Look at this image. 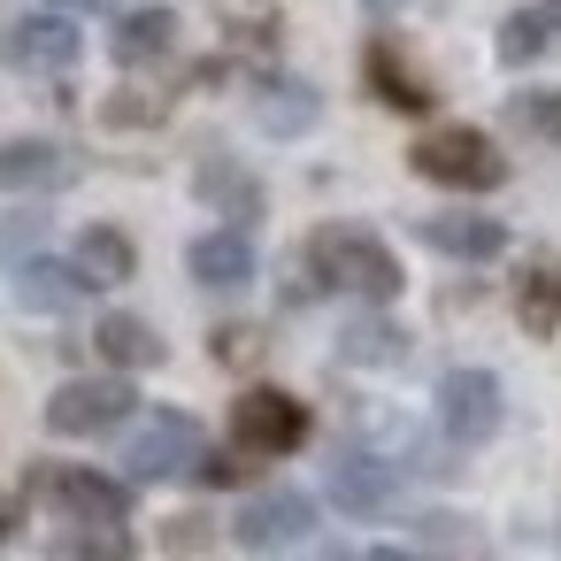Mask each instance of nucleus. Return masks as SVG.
Listing matches in <instances>:
<instances>
[{"label": "nucleus", "instance_id": "1", "mask_svg": "<svg viewBox=\"0 0 561 561\" xmlns=\"http://www.w3.org/2000/svg\"><path fill=\"white\" fill-rule=\"evenodd\" d=\"M300 270L316 277V293H354V300H400V254L385 247V239H369V231H354V224H323L316 239H308V254H300Z\"/></svg>", "mask_w": 561, "mask_h": 561}, {"label": "nucleus", "instance_id": "2", "mask_svg": "<svg viewBox=\"0 0 561 561\" xmlns=\"http://www.w3.org/2000/svg\"><path fill=\"white\" fill-rule=\"evenodd\" d=\"M408 162H415V178H431V185H446V193H492V185L507 178V154H500L477 124H438V131H423V139L408 147Z\"/></svg>", "mask_w": 561, "mask_h": 561}, {"label": "nucleus", "instance_id": "3", "mask_svg": "<svg viewBox=\"0 0 561 561\" xmlns=\"http://www.w3.org/2000/svg\"><path fill=\"white\" fill-rule=\"evenodd\" d=\"M231 446L247 461H277V454H300L308 446V408L277 385H247L231 400Z\"/></svg>", "mask_w": 561, "mask_h": 561}, {"label": "nucleus", "instance_id": "4", "mask_svg": "<svg viewBox=\"0 0 561 561\" xmlns=\"http://www.w3.org/2000/svg\"><path fill=\"white\" fill-rule=\"evenodd\" d=\"M32 492H39L55 515H70L78 530H124V515H131V492H124L116 477H101V469L32 461Z\"/></svg>", "mask_w": 561, "mask_h": 561}, {"label": "nucleus", "instance_id": "5", "mask_svg": "<svg viewBox=\"0 0 561 561\" xmlns=\"http://www.w3.org/2000/svg\"><path fill=\"white\" fill-rule=\"evenodd\" d=\"M139 408L131 377H70L55 400H47V431L62 438H101V431H124Z\"/></svg>", "mask_w": 561, "mask_h": 561}, {"label": "nucleus", "instance_id": "6", "mask_svg": "<svg viewBox=\"0 0 561 561\" xmlns=\"http://www.w3.org/2000/svg\"><path fill=\"white\" fill-rule=\"evenodd\" d=\"M193 461H201V423H193L185 408H154V415L131 431V446H124V477H131V484L185 477Z\"/></svg>", "mask_w": 561, "mask_h": 561}, {"label": "nucleus", "instance_id": "7", "mask_svg": "<svg viewBox=\"0 0 561 561\" xmlns=\"http://www.w3.org/2000/svg\"><path fill=\"white\" fill-rule=\"evenodd\" d=\"M85 55L78 24L70 16H16L9 32H0V62H9L16 78H70Z\"/></svg>", "mask_w": 561, "mask_h": 561}, {"label": "nucleus", "instance_id": "8", "mask_svg": "<svg viewBox=\"0 0 561 561\" xmlns=\"http://www.w3.org/2000/svg\"><path fill=\"white\" fill-rule=\"evenodd\" d=\"M438 431L454 446H484L500 431V377L492 369H446L438 377Z\"/></svg>", "mask_w": 561, "mask_h": 561}, {"label": "nucleus", "instance_id": "9", "mask_svg": "<svg viewBox=\"0 0 561 561\" xmlns=\"http://www.w3.org/2000/svg\"><path fill=\"white\" fill-rule=\"evenodd\" d=\"M308 530H316V500H308V492H293V484H270V492H254V500L239 507V523H231V538H239L247 553L300 546Z\"/></svg>", "mask_w": 561, "mask_h": 561}, {"label": "nucleus", "instance_id": "10", "mask_svg": "<svg viewBox=\"0 0 561 561\" xmlns=\"http://www.w3.org/2000/svg\"><path fill=\"white\" fill-rule=\"evenodd\" d=\"M323 484H331V507H346V515H392V500H400V469L362 446H339Z\"/></svg>", "mask_w": 561, "mask_h": 561}, {"label": "nucleus", "instance_id": "11", "mask_svg": "<svg viewBox=\"0 0 561 561\" xmlns=\"http://www.w3.org/2000/svg\"><path fill=\"white\" fill-rule=\"evenodd\" d=\"M247 108H254V124H262L270 139H300V131H316V116H323V93H316L308 78L262 70V78H254V93H247Z\"/></svg>", "mask_w": 561, "mask_h": 561}, {"label": "nucleus", "instance_id": "12", "mask_svg": "<svg viewBox=\"0 0 561 561\" xmlns=\"http://www.w3.org/2000/svg\"><path fill=\"white\" fill-rule=\"evenodd\" d=\"M78 178V154L62 139H0V193H55Z\"/></svg>", "mask_w": 561, "mask_h": 561}, {"label": "nucleus", "instance_id": "13", "mask_svg": "<svg viewBox=\"0 0 561 561\" xmlns=\"http://www.w3.org/2000/svg\"><path fill=\"white\" fill-rule=\"evenodd\" d=\"M70 270H78V285H85V293L131 285V270H139V247H131L116 224H85V231H78V247H70Z\"/></svg>", "mask_w": 561, "mask_h": 561}, {"label": "nucleus", "instance_id": "14", "mask_svg": "<svg viewBox=\"0 0 561 561\" xmlns=\"http://www.w3.org/2000/svg\"><path fill=\"white\" fill-rule=\"evenodd\" d=\"M185 270L208 293H239V285H254V239L247 231H201L185 247Z\"/></svg>", "mask_w": 561, "mask_h": 561}, {"label": "nucleus", "instance_id": "15", "mask_svg": "<svg viewBox=\"0 0 561 561\" xmlns=\"http://www.w3.org/2000/svg\"><path fill=\"white\" fill-rule=\"evenodd\" d=\"M108 55H116L124 70H154V62H170V55H178V9H131V16H116Z\"/></svg>", "mask_w": 561, "mask_h": 561}, {"label": "nucleus", "instance_id": "16", "mask_svg": "<svg viewBox=\"0 0 561 561\" xmlns=\"http://www.w3.org/2000/svg\"><path fill=\"white\" fill-rule=\"evenodd\" d=\"M362 78H369V93H377L385 108H400V116H431V85L415 78V62H408L392 39H369V55H362Z\"/></svg>", "mask_w": 561, "mask_h": 561}, {"label": "nucleus", "instance_id": "17", "mask_svg": "<svg viewBox=\"0 0 561 561\" xmlns=\"http://www.w3.org/2000/svg\"><path fill=\"white\" fill-rule=\"evenodd\" d=\"M193 193H201V201L224 216V231H247V224H262V185H254L239 162H224V154H216V162H201Z\"/></svg>", "mask_w": 561, "mask_h": 561}, {"label": "nucleus", "instance_id": "18", "mask_svg": "<svg viewBox=\"0 0 561 561\" xmlns=\"http://www.w3.org/2000/svg\"><path fill=\"white\" fill-rule=\"evenodd\" d=\"M423 247L454 254V262H492L507 247V224L492 216H469V208H446V216H423Z\"/></svg>", "mask_w": 561, "mask_h": 561}, {"label": "nucleus", "instance_id": "19", "mask_svg": "<svg viewBox=\"0 0 561 561\" xmlns=\"http://www.w3.org/2000/svg\"><path fill=\"white\" fill-rule=\"evenodd\" d=\"M93 354L101 362H116V377H131V369H162V331L154 323H139V316H101L93 323Z\"/></svg>", "mask_w": 561, "mask_h": 561}, {"label": "nucleus", "instance_id": "20", "mask_svg": "<svg viewBox=\"0 0 561 561\" xmlns=\"http://www.w3.org/2000/svg\"><path fill=\"white\" fill-rule=\"evenodd\" d=\"M492 55H500L507 70H530V62L561 55V16H553V9H515V16H500Z\"/></svg>", "mask_w": 561, "mask_h": 561}, {"label": "nucleus", "instance_id": "21", "mask_svg": "<svg viewBox=\"0 0 561 561\" xmlns=\"http://www.w3.org/2000/svg\"><path fill=\"white\" fill-rule=\"evenodd\" d=\"M515 323H523L530 339H553V331H561V262H553V254L523 262V277H515Z\"/></svg>", "mask_w": 561, "mask_h": 561}, {"label": "nucleus", "instance_id": "22", "mask_svg": "<svg viewBox=\"0 0 561 561\" xmlns=\"http://www.w3.org/2000/svg\"><path fill=\"white\" fill-rule=\"evenodd\" d=\"M16 300L24 308H39V316H62V308H78L85 300V285H78V270L70 262H16Z\"/></svg>", "mask_w": 561, "mask_h": 561}, {"label": "nucleus", "instance_id": "23", "mask_svg": "<svg viewBox=\"0 0 561 561\" xmlns=\"http://www.w3.org/2000/svg\"><path fill=\"white\" fill-rule=\"evenodd\" d=\"M339 362H354V369H392V362H408V331L385 323V316H362V323L339 331Z\"/></svg>", "mask_w": 561, "mask_h": 561}, {"label": "nucleus", "instance_id": "24", "mask_svg": "<svg viewBox=\"0 0 561 561\" xmlns=\"http://www.w3.org/2000/svg\"><path fill=\"white\" fill-rule=\"evenodd\" d=\"M216 9V24L231 32V47H254V55H277V39H285V24H277V9L270 0H208Z\"/></svg>", "mask_w": 561, "mask_h": 561}, {"label": "nucleus", "instance_id": "25", "mask_svg": "<svg viewBox=\"0 0 561 561\" xmlns=\"http://www.w3.org/2000/svg\"><path fill=\"white\" fill-rule=\"evenodd\" d=\"M507 124L523 131V139H546V147H561V93H515L507 101Z\"/></svg>", "mask_w": 561, "mask_h": 561}, {"label": "nucleus", "instance_id": "26", "mask_svg": "<svg viewBox=\"0 0 561 561\" xmlns=\"http://www.w3.org/2000/svg\"><path fill=\"white\" fill-rule=\"evenodd\" d=\"M262 346H270V339H262L254 323H224V331L208 339V354H216L224 369H254V362H262Z\"/></svg>", "mask_w": 561, "mask_h": 561}, {"label": "nucleus", "instance_id": "27", "mask_svg": "<svg viewBox=\"0 0 561 561\" xmlns=\"http://www.w3.org/2000/svg\"><path fill=\"white\" fill-rule=\"evenodd\" d=\"M116 131H147V124H162V101L154 93H108V108H101Z\"/></svg>", "mask_w": 561, "mask_h": 561}, {"label": "nucleus", "instance_id": "28", "mask_svg": "<svg viewBox=\"0 0 561 561\" xmlns=\"http://www.w3.org/2000/svg\"><path fill=\"white\" fill-rule=\"evenodd\" d=\"M62 561H131V530H78Z\"/></svg>", "mask_w": 561, "mask_h": 561}, {"label": "nucleus", "instance_id": "29", "mask_svg": "<svg viewBox=\"0 0 561 561\" xmlns=\"http://www.w3.org/2000/svg\"><path fill=\"white\" fill-rule=\"evenodd\" d=\"M193 477H201V484H247V454H239V446H231V454H208V446H201Z\"/></svg>", "mask_w": 561, "mask_h": 561}, {"label": "nucleus", "instance_id": "30", "mask_svg": "<svg viewBox=\"0 0 561 561\" xmlns=\"http://www.w3.org/2000/svg\"><path fill=\"white\" fill-rule=\"evenodd\" d=\"M162 546H170V553H201V546H208V515H170V523H162Z\"/></svg>", "mask_w": 561, "mask_h": 561}, {"label": "nucleus", "instance_id": "31", "mask_svg": "<svg viewBox=\"0 0 561 561\" xmlns=\"http://www.w3.org/2000/svg\"><path fill=\"white\" fill-rule=\"evenodd\" d=\"M39 239V216H9V224H0V254H24Z\"/></svg>", "mask_w": 561, "mask_h": 561}, {"label": "nucleus", "instance_id": "32", "mask_svg": "<svg viewBox=\"0 0 561 561\" xmlns=\"http://www.w3.org/2000/svg\"><path fill=\"white\" fill-rule=\"evenodd\" d=\"M16 530H24V500H16V492H0V546H9Z\"/></svg>", "mask_w": 561, "mask_h": 561}, {"label": "nucleus", "instance_id": "33", "mask_svg": "<svg viewBox=\"0 0 561 561\" xmlns=\"http://www.w3.org/2000/svg\"><path fill=\"white\" fill-rule=\"evenodd\" d=\"M55 9H62V16H101L108 0H55Z\"/></svg>", "mask_w": 561, "mask_h": 561}, {"label": "nucleus", "instance_id": "34", "mask_svg": "<svg viewBox=\"0 0 561 561\" xmlns=\"http://www.w3.org/2000/svg\"><path fill=\"white\" fill-rule=\"evenodd\" d=\"M369 561H423V553H400V546H377Z\"/></svg>", "mask_w": 561, "mask_h": 561}, {"label": "nucleus", "instance_id": "35", "mask_svg": "<svg viewBox=\"0 0 561 561\" xmlns=\"http://www.w3.org/2000/svg\"><path fill=\"white\" fill-rule=\"evenodd\" d=\"M369 9H400V0H369Z\"/></svg>", "mask_w": 561, "mask_h": 561}, {"label": "nucleus", "instance_id": "36", "mask_svg": "<svg viewBox=\"0 0 561 561\" xmlns=\"http://www.w3.org/2000/svg\"><path fill=\"white\" fill-rule=\"evenodd\" d=\"M553 9H561V0H553Z\"/></svg>", "mask_w": 561, "mask_h": 561}]
</instances>
